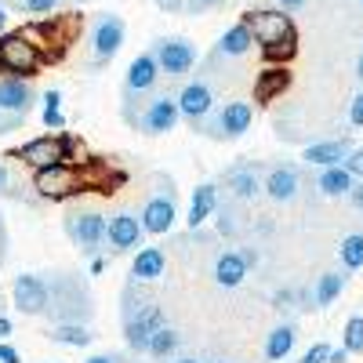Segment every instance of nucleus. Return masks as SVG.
Returning <instances> with one entry per match:
<instances>
[{
	"instance_id": "nucleus-1",
	"label": "nucleus",
	"mask_w": 363,
	"mask_h": 363,
	"mask_svg": "<svg viewBox=\"0 0 363 363\" xmlns=\"http://www.w3.org/2000/svg\"><path fill=\"white\" fill-rule=\"evenodd\" d=\"M48 284V320L51 323H87L95 316V298L91 287L77 277V272H51L44 277Z\"/></svg>"
},
{
	"instance_id": "nucleus-2",
	"label": "nucleus",
	"mask_w": 363,
	"mask_h": 363,
	"mask_svg": "<svg viewBox=\"0 0 363 363\" xmlns=\"http://www.w3.org/2000/svg\"><path fill=\"white\" fill-rule=\"evenodd\" d=\"M244 22L251 26L255 44L262 48L265 58H291L298 51V29L284 8H265V11H247Z\"/></svg>"
},
{
	"instance_id": "nucleus-3",
	"label": "nucleus",
	"mask_w": 363,
	"mask_h": 363,
	"mask_svg": "<svg viewBox=\"0 0 363 363\" xmlns=\"http://www.w3.org/2000/svg\"><path fill=\"white\" fill-rule=\"evenodd\" d=\"M160 62H157V55L153 51H145L138 55L135 62L128 66V77H124V106H120V113H124L128 124H135V116L145 109V102L160 91Z\"/></svg>"
},
{
	"instance_id": "nucleus-4",
	"label": "nucleus",
	"mask_w": 363,
	"mask_h": 363,
	"mask_svg": "<svg viewBox=\"0 0 363 363\" xmlns=\"http://www.w3.org/2000/svg\"><path fill=\"white\" fill-rule=\"evenodd\" d=\"M66 233L77 244V251L87 255V258H99L109 247V218L99 215V211H91V207L69 211L66 215Z\"/></svg>"
},
{
	"instance_id": "nucleus-5",
	"label": "nucleus",
	"mask_w": 363,
	"mask_h": 363,
	"mask_svg": "<svg viewBox=\"0 0 363 363\" xmlns=\"http://www.w3.org/2000/svg\"><path fill=\"white\" fill-rule=\"evenodd\" d=\"M124 37H128V26L120 15L113 11H102L91 18V29H87V48H91V69H102L109 66L116 51L124 48Z\"/></svg>"
},
{
	"instance_id": "nucleus-6",
	"label": "nucleus",
	"mask_w": 363,
	"mask_h": 363,
	"mask_svg": "<svg viewBox=\"0 0 363 363\" xmlns=\"http://www.w3.org/2000/svg\"><path fill=\"white\" fill-rule=\"evenodd\" d=\"M255 124V109L251 102L244 99H229V102H218L215 113L207 116V124L200 128V135L215 138V142H233V138H244Z\"/></svg>"
},
{
	"instance_id": "nucleus-7",
	"label": "nucleus",
	"mask_w": 363,
	"mask_h": 363,
	"mask_svg": "<svg viewBox=\"0 0 363 363\" xmlns=\"http://www.w3.org/2000/svg\"><path fill=\"white\" fill-rule=\"evenodd\" d=\"M178 113H182V120L193 128V131H200L203 124H207V116L215 113V106H218V95H215V80L211 77H193V80H182V87H178Z\"/></svg>"
},
{
	"instance_id": "nucleus-8",
	"label": "nucleus",
	"mask_w": 363,
	"mask_h": 363,
	"mask_svg": "<svg viewBox=\"0 0 363 363\" xmlns=\"http://www.w3.org/2000/svg\"><path fill=\"white\" fill-rule=\"evenodd\" d=\"M142 229L149 233V236H164L171 225H174V218H178V203H174V182L171 178H164V174H157V189L149 193V200L142 203Z\"/></svg>"
},
{
	"instance_id": "nucleus-9",
	"label": "nucleus",
	"mask_w": 363,
	"mask_h": 363,
	"mask_svg": "<svg viewBox=\"0 0 363 363\" xmlns=\"http://www.w3.org/2000/svg\"><path fill=\"white\" fill-rule=\"evenodd\" d=\"M153 55H157L160 73L167 80H186L196 69V62H200L196 44L186 40V37H160V40H153Z\"/></svg>"
},
{
	"instance_id": "nucleus-10",
	"label": "nucleus",
	"mask_w": 363,
	"mask_h": 363,
	"mask_svg": "<svg viewBox=\"0 0 363 363\" xmlns=\"http://www.w3.org/2000/svg\"><path fill=\"white\" fill-rule=\"evenodd\" d=\"M40 66H44V55L37 51V44L29 40L22 29H18V33H0V69H4V73L37 77Z\"/></svg>"
},
{
	"instance_id": "nucleus-11",
	"label": "nucleus",
	"mask_w": 363,
	"mask_h": 363,
	"mask_svg": "<svg viewBox=\"0 0 363 363\" xmlns=\"http://www.w3.org/2000/svg\"><path fill=\"white\" fill-rule=\"evenodd\" d=\"M84 186H87V178L69 164H55V167L33 171V189H37L40 200H69V196L84 193Z\"/></svg>"
},
{
	"instance_id": "nucleus-12",
	"label": "nucleus",
	"mask_w": 363,
	"mask_h": 363,
	"mask_svg": "<svg viewBox=\"0 0 363 363\" xmlns=\"http://www.w3.org/2000/svg\"><path fill=\"white\" fill-rule=\"evenodd\" d=\"M251 48H255V33H251V26L240 18L236 26H229L225 33L218 37L215 51H211V55H207V62H203V73H215V69H222V66L240 62V58H247V55H251Z\"/></svg>"
},
{
	"instance_id": "nucleus-13",
	"label": "nucleus",
	"mask_w": 363,
	"mask_h": 363,
	"mask_svg": "<svg viewBox=\"0 0 363 363\" xmlns=\"http://www.w3.org/2000/svg\"><path fill=\"white\" fill-rule=\"evenodd\" d=\"M178 120H182V113H178V99L174 95H167V91H157L153 99L145 102V109L135 116V131H142V135H171L174 128H178Z\"/></svg>"
},
{
	"instance_id": "nucleus-14",
	"label": "nucleus",
	"mask_w": 363,
	"mask_h": 363,
	"mask_svg": "<svg viewBox=\"0 0 363 363\" xmlns=\"http://www.w3.org/2000/svg\"><path fill=\"white\" fill-rule=\"evenodd\" d=\"M69 153H73V142L66 135H40L33 142H26L22 149H15V157L33 171L55 167V164H69Z\"/></svg>"
},
{
	"instance_id": "nucleus-15",
	"label": "nucleus",
	"mask_w": 363,
	"mask_h": 363,
	"mask_svg": "<svg viewBox=\"0 0 363 363\" xmlns=\"http://www.w3.org/2000/svg\"><path fill=\"white\" fill-rule=\"evenodd\" d=\"M262 182H265L262 178V164L240 160V164H233V167H225L218 174V189H225V196L236 200V203H251L258 193H265Z\"/></svg>"
},
{
	"instance_id": "nucleus-16",
	"label": "nucleus",
	"mask_w": 363,
	"mask_h": 363,
	"mask_svg": "<svg viewBox=\"0 0 363 363\" xmlns=\"http://www.w3.org/2000/svg\"><path fill=\"white\" fill-rule=\"evenodd\" d=\"M11 301L22 316H44L48 313V284L37 272H22L11 284Z\"/></svg>"
},
{
	"instance_id": "nucleus-17",
	"label": "nucleus",
	"mask_w": 363,
	"mask_h": 363,
	"mask_svg": "<svg viewBox=\"0 0 363 363\" xmlns=\"http://www.w3.org/2000/svg\"><path fill=\"white\" fill-rule=\"evenodd\" d=\"M160 327H164V309L153 301V306L142 309L138 316L124 320V338H128V345H131L135 352H149V338H153Z\"/></svg>"
},
{
	"instance_id": "nucleus-18",
	"label": "nucleus",
	"mask_w": 363,
	"mask_h": 363,
	"mask_svg": "<svg viewBox=\"0 0 363 363\" xmlns=\"http://www.w3.org/2000/svg\"><path fill=\"white\" fill-rule=\"evenodd\" d=\"M142 236H145V229H142V218L135 211H116L109 218V247L113 251H120V255L135 251L142 244Z\"/></svg>"
},
{
	"instance_id": "nucleus-19",
	"label": "nucleus",
	"mask_w": 363,
	"mask_h": 363,
	"mask_svg": "<svg viewBox=\"0 0 363 363\" xmlns=\"http://www.w3.org/2000/svg\"><path fill=\"white\" fill-rule=\"evenodd\" d=\"M33 102H37V91H33V84H29V77H4L0 80V109L29 116Z\"/></svg>"
},
{
	"instance_id": "nucleus-20",
	"label": "nucleus",
	"mask_w": 363,
	"mask_h": 363,
	"mask_svg": "<svg viewBox=\"0 0 363 363\" xmlns=\"http://www.w3.org/2000/svg\"><path fill=\"white\" fill-rule=\"evenodd\" d=\"M262 189L269 200H277V203H287L298 196L301 189V171L291 167V164H280V167H269L265 171V182H262Z\"/></svg>"
},
{
	"instance_id": "nucleus-21",
	"label": "nucleus",
	"mask_w": 363,
	"mask_h": 363,
	"mask_svg": "<svg viewBox=\"0 0 363 363\" xmlns=\"http://www.w3.org/2000/svg\"><path fill=\"white\" fill-rule=\"evenodd\" d=\"M349 153H352V142L349 138H327V142L306 145L301 160H306L309 167H330V164H345Z\"/></svg>"
},
{
	"instance_id": "nucleus-22",
	"label": "nucleus",
	"mask_w": 363,
	"mask_h": 363,
	"mask_svg": "<svg viewBox=\"0 0 363 363\" xmlns=\"http://www.w3.org/2000/svg\"><path fill=\"white\" fill-rule=\"evenodd\" d=\"M247 262H244V255L240 251H222L218 258H215V269H211V277H215V284L218 287H225V291H233V287H240L247 280Z\"/></svg>"
},
{
	"instance_id": "nucleus-23",
	"label": "nucleus",
	"mask_w": 363,
	"mask_h": 363,
	"mask_svg": "<svg viewBox=\"0 0 363 363\" xmlns=\"http://www.w3.org/2000/svg\"><path fill=\"white\" fill-rule=\"evenodd\" d=\"M218 211V182H203V186H196L193 200H189V229H200L211 215Z\"/></svg>"
},
{
	"instance_id": "nucleus-24",
	"label": "nucleus",
	"mask_w": 363,
	"mask_h": 363,
	"mask_svg": "<svg viewBox=\"0 0 363 363\" xmlns=\"http://www.w3.org/2000/svg\"><path fill=\"white\" fill-rule=\"evenodd\" d=\"M164 269H167L164 247H142V251L135 255V262H131V277H135L138 284H153V280L164 277Z\"/></svg>"
},
{
	"instance_id": "nucleus-25",
	"label": "nucleus",
	"mask_w": 363,
	"mask_h": 363,
	"mask_svg": "<svg viewBox=\"0 0 363 363\" xmlns=\"http://www.w3.org/2000/svg\"><path fill=\"white\" fill-rule=\"evenodd\" d=\"M291 84V73L284 66H269L255 77V102H272V99H280L284 91Z\"/></svg>"
},
{
	"instance_id": "nucleus-26",
	"label": "nucleus",
	"mask_w": 363,
	"mask_h": 363,
	"mask_svg": "<svg viewBox=\"0 0 363 363\" xmlns=\"http://www.w3.org/2000/svg\"><path fill=\"white\" fill-rule=\"evenodd\" d=\"M352 171L345 164H330V167H320V178H316V189L323 196H349L352 189Z\"/></svg>"
},
{
	"instance_id": "nucleus-27",
	"label": "nucleus",
	"mask_w": 363,
	"mask_h": 363,
	"mask_svg": "<svg viewBox=\"0 0 363 363\" xmlns=\"http://www.w3.org/2000/svg\"><path fill=\"white\" fill-rule=\"evenodd\" d=\"M294 342H298V327H294V323L272 327V330H269V338H265V359H269V363L287 359L291 349H294Z\"/></svg>"
},
{
	"instance_id": "nucleus-28",
	"label": "nucleus",
	"mask_w": 363,
	"mask_h": 363,
	"mask_svg": "<svg viewBox=\"0 0 363 363\" xmlns=\"http://www.w3.org/2000/svg\"><path fill=\"white\" fill-rule=\"evenodd\" d=\"M48 338L55 345H66V349H84V345H91L95 335L87 330V323H51Z\"/></svg>"
},
{
	"instance_id": "nucleus-29",
	"label": "nucleus",
	"mask_w": 363,
	"mask_h": 363,
	"mask_svg": "<svg viewBox=\"0 0 363 363\" xmlns=\"http://www.w3.org/2000/svg\"><path fill=\"white\" fill-rule=\"evenodd\" d=\"M345 291V277L342 272H323V277L316 280V291H313V298H316V309H327V306H335V298Z\"/></svg>"
},
{
	"instance_id": "nucleus-30",
	"label": "nucleus",
	"mask_w": 363,
	"mask_h": 363,
	"mask_svg": "<svg viewBox=\"0 0 363 363\" xmlns=\"http://www.w3.org/2000/svg\"><path fill=\"white\" fill-rule=\"evenodd\" d=\"M178 330H171L167 323L157 330V335L153 338H149V356H153V359H167V356H174V349H178Z\"/></svg>"
},
{
	"instance_id": "nucleus-31",
	"label": "nucleus",
	"mask_w": 363,
	"mask_h": 363,
	"mask_svg": "<svg viewBox=\"0 0 363 363\" xmlns=\"http://www.w3.org/2000/svg\"><path fill=\"white\" fill-rule=\"evenodd\" d=\"M338 258H342V265H345L349 272L363 269V233H349V236L342 240V247H338Z\"/></svg>"
},
{
	"instance_id": "nucleus-32",
	"label": "nucleus",
	"mask_w": 363,
	"mask_h": 363,
	"mask_svg": "<svg viewBox=\"0 0 363 363\" xmlns=\"http://www.w3.org/2000/svg\"><path fill=\"white\" fill-rule=\"evenodd\" d=\"M218 233L222 236H229V240H236V233H240V222H236V200H225V203H218Z\"/></svg>"
},
{
	"instance_id": "nucleus-33",
	"label": "nucleus",
	"mask_w": 363,
	"mask_h": 363,
	"mask_svg": "<svg viewBox=\"0 0 363 363\" xmlns=\"http://www.w3.org/2000/svg\"><path fill=\"white\" fill-rule=\"evenodd\" d=\"M342 345H345V349H349L352 356H359V352H363V316H352V320L345 323Z\"/></svg>"
},
{
	"instance_id": "nucleus-34",
	"label": "nucleus",
	"mask_w": 363,
	"mask_h": 363,
	"mask_svg": "<svg viewBox=\"0 0 363 363\" xmlns=\"http://www.w3.org/2000/svg\"><path fill=\"white\" fill-rule=\"evenodd\" d=\"M22 4V11H29V15H51V11H58L66 4V0H18Z\"/></svg>"
},
{
	"instance_id": "nucleus-35",
	"label": "nucleus",
	"mask_w": 363,
	"mask_h": 363,
	"mask_svg": "<svg viewBox=\"0 0 363 363\" xmlns=\"http://www.w3.org/2000/svg\"><path fill=\"white\" fill-rule=\"evenodd\" d=\"M0 196H15V200H22V193H18V182L11 178V171L0 164Z\"/></svg>"
},
{
	"instance_id": "nucleus-36",
	"label": "nucleus",
	"mask_w": 363,
	"mask_h": 363,
	"mask_svg": "<svg viewBox=\"0 0 363 363\" xmlns=\"http://www.w3.org/2000/svg\"><path fill=\"white\" fill-rule=\"evenodd\" d=\"M222 0H182V15H203L211 8H218Z\"/></svg>"
},
{
	"instance_id": "nucleus-37",
	"label": "nucleus",
	"mask_w": 363,
	"mask_h": 363,
	"mask_svg": "<svg viewBox=\"0 0 363 363\" xmlns=\"http://www.w3.org/2000/svg\"><path fill=\"white\" fill-rule=\"evenodd\" d=\"M22 120H26V116H18V113H8V109H0V135H11V131H18V128H22Z\"/></svg>"
},
{
	"instance_id": "nucleus-38",
	"label": "nucleus",
	"mask_w": 363,
	"mask_h": 363,
	"mask_svg": "<svg viewBox=\"0 0 363 363\" xmlns=\"http://www.w3.org/2000/svg\"><path fill=\"white\" fill-rule=\"evenodd\" d=\"M327 356H330V345H327V342H316V345H313L306 356H301L298 363H327Z\"/></svg>"
},
{
	"instance_id": "nucleus-39",
	"label": "nucleus",
	"mask_w": 363,
	"mask_h": 363,
	"mask_svg": "<svg viewBox=\"0 0 363 363\" xmlns=\"http://www.w3.org/2000/svg\"><path fill=\"white\" fill-rule=\"evenodd\" d=\"M345 167L352 171V178H363V145H352V153L345 157Z\"/></svg>"
},
{
	"instance_id": "nucleus-40",
	"label": "nucleus",
	"mask_w": 363,
	"mask_h": 363,
	"mask_svg": "<svg viewBox=\"0 0 363 363\" xmlns=\"http://www.w3.org/2000/svg\"><path fill=\"white\" fill-rule=\"evenodd\" d=\"M349 124L352 128H363V91L352 99V106H349Z\"/></svg>"
},
{
	"instance_id": "nucleus-41",
	"label": "nucleus",
	"mask_w": 363,
	"mask_h": 363,
	"mask_svg": "<svg viewBox=\"0 0 363 363\" xmlns=\"http://www.w3.org/2000/svg\"><path fill=\"white\" fill-rule=\"evenodd\" d=\"M58 106H62V91H55V87H51L48 95H44V116H48V113H62Z\"/></svg>"
},
{
	"instance_id": "nucleus-42",
	"label": "nucleus",
	"mask_w": 363,
	"mask_h": 363,
	"mask_svg": "<svg viewBox=\"0 0 363 363\" xmlns=\"http://www.w3.org/2000/svg\"><path fill=\"white\" fill-rule=\"evenodd\" d=\"M272 306H277L280 313L294 309V291H277V294H272Z\"/></svg>"
},
{
	"instance_id": "nucleus-43",
	"label": "nucleus",
	"mask_w": 363,
	"mask_h": 363,
	"mask_svg": "<svg viewBox=\"0 0 363 363\" xmlns=\"http://www.w3.org/2000/svg\"><path fill=\"white\" fill-rule=\"evenodd\" d=\"M349 200H352V207H356V211H363V182H352Z\"/></svg>"
},
{
	"instance_id": "nucleus-44",
	"label": "nucleus",
	"mask_w": 363,
	"mask_h": 363,
	"mask_svg": "<svg viewBox=\"0 0 363 363\" xmlns=\"http://www.w3.org/2000/svg\"><path fill=\"white\" fill-rule=\"evenodd\" d=\"M0 363H22V356L11 345H0Z\"/></svg>"
},
{
	"instance_id": "nucleus-45",
	"label": "nucleus",
	"mask_w": 363,
	"mask_h": 363,
	"mask_svg": "<svg viewBox=\"0 0 363 363\" xmlns=\"http://www.w3.org/2000/svg\"><path fill=\"white\" fill-rule=\"evenodd\" d=\"M349 356H352V352H349L345 345H342V349H330V356H327V363H349Z\"/></svg>"
},
{
	"instance_id": "nucleus-46",
	"label": "nucleus",
	"mask_w": 363,
	"mask_h": 363,
	"mask_svg": "<svg viewBox=\"0 0 363 363\" xmlns=\"http://www.w3.org/2000/svg\"><path fill=\"white\" fill-rule=\"evenodd\" d=\"M277 4H280V8H284V11L291 15V11H301V8L309 4V0H277Z\"/></svg>"
},
{
	"instance_id": "nucleus-47",
	"label": "nucleus",
	"mask_w": 363,
	"mask_h": 363,
	"mask_svg": "<svg viewBox=\"0 0 363 363\" xmlns=\"http://www.w3.org/2000/svg\"><path fill=\"white\" fill-rule=\"evenodd\" d=\"M87 363H124V356H116V352H102V356H91Z\"/></svg>"
},
{
	"instance_id": "nucleus-48",
	"label": "nucleus",
	"mask_w": 363,
	"mask_h": 363,
	"mask_svg": "<svg viewBox=\"0 0 363 363\" xmlns=\"http://www.w3.org/2000/svg\"><path fill=\"white\" fill-rule=\"evenodd\" d=\"M160 11H182V0H153Z\"/></svg>"
},
{
	"instance_id": "nucleus-49",
	"label": "nucleus",
	"mask_w": 363,
	"mask_h": 363,
	"mask_svg": "<svg viewBox=\"0 0 363 363\" xmlns=\"http://www.w3.org/2000/svg\"><path fill=\"white\" fill-rule=\"evenodd\" d=\"M4 251H8V229H4V218H0V262H4Z\"/></svg>"
},
{
	"instance_id": "nucleus-50",
	"label": "nucleus",
	"mask_w": 363,
	"mask_h": 363,
	"mask_svg": "<svg viewBox=\"0 0 363 363\" xmlns=\"http://www.w3.org/2000/svg\"><path fill=\"white\" fill-rule=\"evenodd\" d=\"M240 255H244V262H247V265H255V262H258V251H255V247H244Z\"/></svg>"
},
{
	"instance_id": "nucleus-51",
	"label": "nucleus",
	"mask_w": 363,
	"mask_h": 363,
	"mask_svg": "<svg viewBox=\"0 0 363 363\" xmlns=\"http://www.w3.org/2000/svg\"><path fill=\"white\" fill-rule=\"evenodd\" d=\"M8 335H11V320L0 316V338H8Z\"/></svg>"
},
{
	"instance_id": "nucleus-52",
	"label": "nucleus",
	"mask_w": 363,
	"mask_h": 363,
	"mask_svg": "<svg viewBox=\"0 0 363 363\" xmlns=\"http://www.w3.org/2000/svg\"><path fill=\"white\" fill-rule=\"evenodd\" d=\"M0 33H8V11L0 8Z\"/></svg>"
},
{
	"instance_id": "nucleus-53",
	"label": "nucleus",
	"mask_w": 363,
	"mask_h": 363,
	"mask_svg": "<svg viewBox=\"0 0 363 363\" xmlns=\"http://www.w3.org/2000/svg\"><path fill=\"white\" fill-rule=\"evenodd\" d=\"M171 363H203V359H196V356H178V359H171Z\"/></svg>"
},
{
	"instance_id": "nucleus-54",
	"label": "nucleus",
	"mask_w": 363,
	"mask_h": 363,
	"mask_svg": "<svg viewBox=\"0 0 363 363\" xmlns=\"http://www.w3.org/2000/svg\"><path fill=\"white\" fill-rule=\"evenodd\" d=\"M356 77H359V84H363V55H359V62H356Z\"/></svg>"
},
{
	"instance_id": "nucleus-55",
	"label": "nucleus",
	"mask_w": 363,
	"mask_h": 363,
	"mask_svg": "<svg viewBox=\"0 0 363 363\" xmlns=\"http://www.w3.org/2000/svg\"><path fill=\"white\" fill-rule=\"evenodd\" d=\"M215 363H229V359H215Z\"/></svg>"
},
{
	"instance_id": "nucleus-56",
	"label": "nucleus",
	"mask_w": 363,
	"mask_h": 363,
	"mask_svg": "<svg viewBox=\"0 0 363 363\" xmlns=\"http://www.w3.org/2000/svg\"><path fill=\"white\" fill-rule=\"evenodd\" d=\"M359 4H363V0H359Z\"/></svg>"
}]
</instances>
